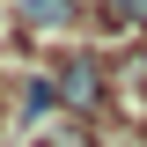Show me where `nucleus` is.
Segmentation results:
<instances>
[{
  "mask_svg": "<svg viewBox=\"0 0 147 147\" xmlns=\"http://www.w3.org/2000/svg\"><path fill=\"white\" fill-rule=\"evenodd\" d=\"M52 103H59V81H30V88H22V110H30V118H44Z\"/></svg>",
  "mask_w": 147,
  "mask_h": 147,
  "instance_id": "4",
  "label": "nucleus"
},
{
  "mask_svg": "<svg viewBox=\"0 0 147 147\" xmlns=\"http://www.w3.org/2000/svg\"><path fill=\"white\" fill-rule=\"evenodd\" d=\"M96 15L110 37H132V30H147V0H96Z\"/></svg>",
  "mask_w": 147,
  "mask_h": 147,
  "instance_id": "2",
  "label": "nucleus"
},
{
  "mask_svg": "<svg viewBox=\"0 0 147 147\" xmlns=\"http://www.w3.org/2000/svg\"><path fill=\"white\" fill-rule=\"evenodd\" d=\"M96 96H103V66H96L88 52H74L66 66H59V103H81V110H88Z\"/></svg>",
  "mask_w": 147,
  "mask_h": 147,
  "instance_id": "1",
  "label": "nucleus"
},
{
  "mask_svg": "<svg viewBox=\"0 0 147 147\" xmlns=\"http://www.w3.org/2000/svg\"><path fill=\"white\" fill-rule=\"evenodd\" d=\"M15 15L37 22V30H66L74 22V0H15Z\"/></svg>",
  "mask_w": 147,
  "mask_h": 147,
  "instance_id": "3",
  "label": "nucleus"
}]
</instances>
